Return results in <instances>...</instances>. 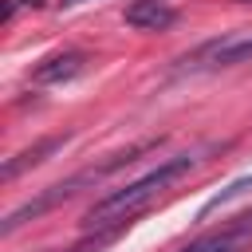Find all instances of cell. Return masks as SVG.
I'll list each match as a JSON object with an SVG mask.
<instances>
[{"label":"cell","instance_id":"6da1fadb","mask_svg":"<svg viewBox=\"0 0 252 252\" xmlns=\"http://www.w3.org/2000/svg\"><path fill=\"white\" fill-rule=\"evenodd\" d=\"M193 165H197V158H193V154H181V158L161 161V165L150 169L146 177H138V181L122 185V189H110L106 197H98V201L91 205L87 228H94V232H122L138 213H146V209H150L169 185H177Z\"/></svg>","mask_w":252,"mask_h":252},{"label":"cell","instance_id":"7a4b0ae2","mask_svg":"<svg viewBox=\"0 0 252 252\" xmlns=\"http://www.w3.org/2000/svg\"><path fill=\"white\" fill-rule=\"evenodd\" d=\"M158 142H142V146H130V150H122V154H110L106 161H94V165H87V169H79V173H71L67 181H59V185H51V189H43L35 201H28V205H20V209H12L8 217H4V224H0V232L8 236V232H16L24 220H32V217H39V213H47V209H55V205H63V201H71L75 193H83V189H94L98 181H106L110 173H118L122 165H130V161H138L146 150H154Z\"/></svg>","mask_w":252,"mask_h":252},{"label":"cell","instance_id":"3957f363","mask_svg":"<svg viewBox=\"0 0 252 252\" xmlns=\"http://www.w3.org/2000/svg\"><path fill=\"white\" fill-rule=\"evenodd\" d=\"M252 63V32H228L217 39L197 43L193 51H185L173 71L177 75H213V71H228V67H244Z\"/></svg>","mask_w":252,"mask_h":252},{"label":"cell","instance_id":"277c9868","mask_svg":"<svg viewBox=\"0 0 252 252\" xmlns=\"http://www.w3.org/2000/svg\"><path fill=\"white\" fill-rule=\"evenodd\" d=\"M252 244V224L244 220H228L213 232H201L197 240H189L181 252H248Z\"/></svg>","mask_w":252,"mask_h":252},{"label":"cell","instance_id":"5b68a950","mask_svg":"<svg viewBox=\"0 0 252 252\" xmlns=\"http://www.w3.org/2000/svg\"><path fill=\"white\" fill-rule=\"evenodd\" d=\"M126 24L138 32H165L177 24V8H169L165 0H134L126 8Z\"/></svg>","mask_w":252,"mask_h":252},{"label":"cell","instance_id":"8992f818","mask_svg":"<svg viewBox=\"0 0 252 252\" xmlns=\"http://www.w3.org/2000/svg\"><path fill=\"white\" fill-rule=\"evenodd\" d=\"M87 55L83 51H63V55H51V59H43L39 67H35V83L39 87H47V83H67V79H75V75H83L87 71Z\"/></svg>","mask_w":252,"mask_h":252},{"label":"cell","instance_id":"52a82bcc","mask_svg":"<svg viewBox=\"0 0 252 252\" xmlns=\"http://www.w3.org/2000/svg\"><path fill=\"white\" fill-rule=\"evenodd\" d=\"M63 142H67V134H63V138H47V142H39L35 150H24L20 158H12V161L4 165V181H12V177H16L20 169H28V165H39V161H43V154H51V150H59Z\"/></svg>","mask_w":252,"mask_h":252},{"label":"cell","instance_id":"ba28073f","mask_svg":"<svg viewBox=\"0 0 252 252\" xmlns=\"http://www.w3.org/2000/svg\"><path fill=\"white\" fill-rule=\"evenodd\" d=\"M118 232H94V240H83V244H75V248H67V252H98L102 244H110Z\"/></svg>","mask_w":252,"mask_h":252},{"label":"cell","instance_id":"9c48e42d","mask_svg":"<svg viewBox=\"0 0 252 252\" xmlns=\"http://www.w3.org/2000/svg\"><path fill=\"white\" fill-rule=\"evenodd\" d=\"M236 220H244V224H252V209H248V213H240Z\"/></svg>","mask_w":252,"mask_h":252},{"label":"cell","instance_id":"30bf717a","mask_svg":"<svg viewBox=\"0 0 252 252\" xmlns=\"http://www.w3.org/2000/svg\"><path fill=\"white\" fill-rule=\"evenodd\" d=\"M63 4H67V8H71V4H87V0H63Z\"/></svg>","mask_w":252,"mask_h":252},{"label":"cell","instance_id":"8fae6325","mask_svg":"<svg viewBox=\"0 0 252 252\" xmlns=\"http://www.w3.org/2000/svg\"><path fill=\"white\" fill-rule=\"evenodd\" d=\"M236 4H252V0H236Z\"/></svg>","mask_w":252,"mask_h":252}]
</instances>
